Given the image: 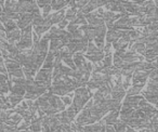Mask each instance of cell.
<instances>
[{
    "instance_id": "cell-1",
    "label": "cell",
    "mask_w": 158,
    "mask_h": 132,
    "mask_svg": "<svg viewBox=\"0 0 158 132\" xmlns=\"http://www.w3.org/2000/svg\"><path fill=\"white\" fill-rule=\"evenodd\" d=\"M151 71H134L132 74V85H139V84H145L148 78V74Z\"/></svg>"
},
{
    "instance_id": "cell-2",
    "label": "cell",
    "mask_w": 158,
    "mask_h": 132,
    "mask_svg": "<svg viewBox=\"0 0 158 132\" xmlns=\"http://www.w3.org/2000/svg\"><path fill=\"white\" fill-rule=\"evenodd\" d=\"M92 93H89V94L87 95H84V97H78V95H75L74 97V100H73V104L72 105L75 107V109L77 110V112H80V110L84 108L85 104L87 103V102L90 100V97H92Z\"/></svg>"
},
{
    "instance_id": "cell-3",
    "label": "cell",
    "mask_w": 158,
    "mask_h": 132,
    "mask_svg": "<svg viewBox=\"0 0 158 132\" xmlns=\"http://www.w3.org/2000/svg\"><path fill=\"white\" fill-rule=\"evenodd\" d=\"M35 81L51 82L52 81V69H40L35 75Z\"/></svg>"
},
{
    "instance_id": "cell-4",
    "label": "cell",
    "mask_w": 158,
    "mask_h": 132,
    "mask_svg": "<svg viewBox=\"0 0 158 132\" xmlns=\"http://www.w3.org/2000/svg\"><path fill=\"white\" fill-rule=\"evenodd\" d=\"M47 101H48V103L50 104V106H52L53 108H55L59 113L65 110V105H64L63 102L61 101V99H60L59 97H56V95L51 93V94L48 97V99H47Z\"/></svg>"
},
{
    "instance_id": "cell-5",
    "label": "cell",
    "mask_w": 158,
    "mask_h": 132,
    "mask_svg": "<svg viewBox=\"0 0 158 132\" xmlns=\"http://www.w3.org/2000/svg\"><path fill=\"white\" fill-rule=\"evenodd\" d=\"M21 38V31L20 29H14L11 31H6V40L9 44H15L19 42Z\"/></svg>"
},
{
    "instance_id": "cell-6",
    "label": "cell",
    "mask_w": 158,
    "mask_h": 132,
    "mask_svg": "<svg viewBox=\"0 0 158 132\" xmlns=\"http://www.w3.org/2000/svg\"><path fill=\"white\" fill-rule=\"evenodd\" d=\"M73 62H74L75 66H76L77 69H80V71H85V66H86V59L84 57L82 54H79V53H75L72 56ZM86 72V71H85Z\"/></svg>"
},
{
    "instance_id": "cell-7",
    "label": "cell",
    "mask_w": 158,
    "mask_h": 132,
    "mask_svg": "<svg viewBox=\"0 0 158 132\" xmlns=\"http://www.w3.org/2000/svg\"><path fill=\"white\" fill-rule=\"evenodd\" d=\"M64 15H65V10L62 9L60 11H57L56 13L54 14H49L48 18H49V21H50V24L53 25V24H59L61 21L64 20Z\"/></svg>"
},
{
    "instance_id": "cell-8",
    "label": "cell",
    "mask_w": 158,
    "mask_h": 132,
    "mask_svg": "<svg viewBox=\"0 0 158 132\" xmlns=\"http://www.w3.org/2000/svg\"><path fill=\"white\" fill-rule=\"evenodd\" d=\"M90 116V113L89 110H86V109H82V112L80 113L78 117L76 119V125L77 126H80V127H84V126H87L88 125V118Z\"/></svg>"
},
{
    "instance_id": "cell-9",
    "label": "cell",
    "mask_w": 158,
    "mask_h": 132,
    "mask_svg": "<svg viewBox=\"0 0 158 132\" xmlns=\"http://www.w3.org/2000/svg\"><path fill=\"white\" fill-rule=\"evenodd\" d=\"M119 117V112H110L108 115H106L104 117L103 121L105 123V126H114L117 122Z\"/></svg>"
},
{
    "instance_id": "cell-10",
    "label": "cell",
    "mask_w": 158,
    "mask_h": 132,
    "mask_svg": "<svg viewBox=\"0 0 158 132\" xmlns=\"http://www.w3.org/2000/svg\"><path fill=\"white\" fill-rule=\"evenodd\" d=\"M54 57L55 55L53 54L52 52L48 51L46 55V59L44 61V64H42V67L44 69H52L53 68V61H54Z\"/></svg>"
},
{
    "instance_id": "cell-11",
    "label": "cell",
    "mask_w": 158,
    "mask_h": 132,
    "mask_svg": "<svg viewBox=\"0 0 158 132\" xmlns=\"http://www.w3.org/2000/svg\"><path fill=\"white\" fill-rule=\"evenodd\" d=\"M50 52H52L54 55H57L59 51L63 48V43L61 42V40H57V39H52L50 40Z\"/></svg>"
},
{
    "instance_id": "cell-12",
    "label": "cell",
    "mask_w": 158,
    "mask_h": 132,
    "mask_svg": "<svg viewBox=\"0 0 158 132\" xmlns=\"http://www.w3.org/2000/svg\"><path fill=\"white\" fill-rule=\"evenodd\" d=\"M143 97H144L145 100H146L147 102H148L149 104H154V105H156L157 104V97H158V92H151V91H146L145 90L144 92H143Z\"/></svg>"
},
{
    "instance_id": "cell-13",
    "label": "cell",
    "mask_w": 158,
    "mask_h": 132,
    "mask_svg": "<svg viewBox=\"0 0 158 132\" xmlns=\"http://www.w3.org/2000/svg\"><path fill=\"white\" fill-rule=\"evenodd\" d=\"M145 84H139V85H133L131 86L127 91V97H134V95H139L142 91L143 87Z\"/></svg>"
},
{
    "instance_id": "cell-14",
    "label": "cell",
    "mask_w": 158,
    "mask_h": 132,
    "mask_svg": "<svg viewBox=\"0 0 158 132\" xmlns=\"http://www.w3.org/2000/svg\"><path fill=\"white\" fill-rule=\"evenodd\" d=\"M7 102L10 104V105L12 106V108H14L15 106H18L19 104L22 102V100H23V97H20V95H15V94H10V95H8L7 97Z\"/></svg>"
},
{
    "instance_id": "cell-15",
    "label": "cell",
    "mask_w": 158,
    "mask_h": 132,
    "mask_svg": "<svg viewBox=\"0 0 158 132\" xmlns=\"http://www.w3.org/2000/svg\"><path fill=\"white\" fill-rule=\"evenodd\" d=\"M3 65H5L6 69L7 71H12V69H18L20 68V64L15 61V60H11V59H6L3 60Z\"/></svg>"
},
{
    "instance_id": "cell-16",
    "label": "cell",
    "mask_w": 158,
    "mask_h": 132,
    "mask_svg": "<svg viewBox=\"0 0 158 132\" xmlns=\"http://www.w3.org/2000/svg\"><path fill=\"white\" fill-rule=\"evenodd\" d=\"M67 2L68 1H64V0H53L51 1L50 3V7H51V10H54V11H60V10L64 9V8L67 6Z\"/></svg>"
},
{
    "instance_id": "cell-17",
    "label": "cell",
    "mask_w": 158,
    "mask_h": 132,
    "mask_svg": "<svg viewBox=\"0 0 158 132\" xmlns=\"http://www.w3.org/2000/svg\"><path fill=\"white\" fill-rule=\"evenodd\" d=\"M102 53H103V51L99 50L93 42H89L88 46H87V52L85 55H98V54H102Z\"/></svg>"
},
{
    "instance_id": "cell-18",
    "label": "cell",
    "mask_w": 158,
    "mask_h": 132,
    "mask_svg": "<svg viewBox=\"0 0 158 132\" xmlns=\"http://www.w3.org/2000/svg\"><path fill=\"white\" fill-rule=\"evenodd\" d=\"M63 31H61L60 28H57V26H52L50 28V33H49V35H50V40H52V39L60 40L62 37Z\"/></svg>"
},
{
    "instance_id": "cell-19",
    "label": "cell",
    "mask_w": 158,
    "mask_h": 132,
    "mask_svg": "<svg viewBox=\"0 0 158 132\" xmlns=\"http://www.w3.org/2000/svg\"><path fill=\"white\" fill-rule=\"evenodd\" d=\"M7 51L9 52V59H11V60H14L16 55L20 53V50L16 48L15 44H9V43H8Z\"/></svg>"
},
{
    "instance_id": "cell-20",
    "label": "cell",
    "mask_w": 158,
    "mask_h": 132,
    "mask_svg": "<svg viewBox=\"0 0 158 132\" xmlns=\"http://www.w3.org/2000/svg\"><path fill=\"white\" fill-rule=\"evenodd\" d=\"M77 12H78V10L77 9H67L65 11L64 19H65L66 21H68V22H72V21H74L75 18H76Z\"/></svg>"
},
{
    "instance_id": "cell-21",
    "label": "cell",
    "mask_w": 158,
    "mask_h": 132,
    "mask_svg": "<svg viewBox=\"0 0 158 132\" xmlns=\"http://www.w3.org/2000/svg\"><path fill=\"white\" fill-rule=\"evenodd\" d=\"M44 23V19L41 14H33V20H31V26H41Z\"/></svg>"
},
{
    "instance_id": "cell-22",
    "label": "cell",
    "mask_w": 158,
    "mask_h": 132,
    "mask_svg": "<svg viewBox=\"0 0 158 132\" xmlns=\"http://www.w3.org/2000/svg\"><path fill=\"white\" fill-rule=\"evenodd\" d=\"M105 84V82H104ZM102 82H100V81H97V80H93V79H89V81L86 84V88L87 89H89V90H92V89H99L100 87L102 86Z\"/></svg>"
},
{
    "instance_id": "cell-23",
    "label": "cell",
    "mask_w": 158,
    "mask_h": 132,
    "mask_svg": "<svg viewBox=\"0 0 158 132\" xmlns=\"http://www.w3.org/2000/svg\"><path fill=\"white\" fill-rule=\"evenodd\" d=\"M61 42L63 43V46H66V44H68L69 42L73 41V37H72V34L67 33V31H64L63 34H62V37H61Z\"/></svg>"
},
{
    "instance_id": "cell-24",
    "label": "cell",
    "mask_w": 158,
    "mask_h": 132,
    "mask_svg": "<svg viewBox=\"0 0 158 132\" xmlns=\"http://www.w3.org/2000/svg\"><path fill=\"white\" fill-rule=\"evenodd\" d=\"M41 128H42V125H41V119L37 121H33L31 122L29 125V130H31L33 132H40L41 131Z\"/></svg>"
},
{
    "instance_id": "cell-25",
    "label": "cell",
    "mask_w": 158,
    "mask_h": 132,
    "mask_svg": "<svg viewBox=\"0 0 158 132\" xmlns=\"http://www.w3.org/2000/svg\"><path fill=\"white\" fill-rule=\"evenodd\" d=\"M110 97H112L113 100H116V101L120 102L126 97V91H112Z\"/></svg>"
},
{
    "instance_id": "cell-26",
    "label": "cell",
    "mask_w": 158,
    "mask_h": 132,
    "mask_svg": "<svg viewBox=\"0 0 158 132\" xmlns=\"http://www.w3.org/2000/svg\"><path fill=\"white\" fill-rule=\"evenodd\" d=\"M102 64L105 68H110L113 66V55L108 54V55H104V59L102 60Z\"/></svg>"
},
{
    "instance_id": "cell-27",
    "label": "cell",
    "mask_w": 158,
    "mask_h": 132,
    "mask_svg": "<svg viewBox=\"0 0 158 132\" xmlns=\"http://www.w3.org/2000/svg\"><path fill=\"white\" fill-rule=\"evenodd\" d=\"M146 91H151V92H158V82H157V80L149 79L148 84H147Z\"/></svg>"
},
{
    "instance_id": "cell-28",
    "label": "cell",
    "mask_w": 158,
    "mask_h": 132,
    "mask_svg": "<svg viewBox=\"0 0 158 132\" xmlns=\"http://www.w3.org/2000/svg\"><path fill=\"white\" fill-rule=\"evenodd\" d=\"M3 27H5V31H14L16 29V22L15 21H12V20H8L7 22L3 24Z\"/></svg>"
},
{
    "instance_id": "cell-29",
    "label": "cell",
    "mask_w": 158,
    "mask_h": 132,
    "mask_svg": "<svg viewBox=\"0 0 158 132\" xmlns=\"http://www.w3.org/2000/svg\"><path fill=\"white\" fill-rule=\"evenodd\" d=\"M14 77V78H24V74H23V71L21 68L18 69H12V71H9L8 73V77Z\"/></svg>"
},
{
    "instance_id": "cell-30",
    "label": "cell",
    "mask_w": 158,
    "mask_h": 132,
    "mask_svg": "<svg viewBox=\"0 0 158 132\" xmlns=\"http://www.w3.org/2000/svg\"><path fill=\"white\" fill-rule=\"evenodd\" d=\"M112 47L115 49V51H121V50H125V49L127 48L128 43H125V42L121 41V40L119 39L117 42H114V43H112Z\"/></svg>"
},
{
    "instance_id": "cell-31",
    "label": "cell",
    "mask_w": 158,
    "mask_h": 132,
    "mask_svg": "<svg viewBox=\"0 0 158 132\" xmlns=\"http://www.w3.org/2000/svg\"><path fill=\"white\" fill-rule=\"evenodd\" d=\"M91 91L89 89H87L86 87H79V88L75 89V95H78V97H84V95L89 94Z\"/></svg>"
},
{
    "instance_id": "cell-32",
    "label": "cell",
    "mask_w": 158,
    "mask_h": 132,
    "mask_svg": "<svg viewBox=\"0 0 158 132\" xmlns=\"http://www.w3.org/2000/svg\"><path fill=\"white\" fill-rule=\"evenodd\" d=\"M127 126L125 125L123 122H121L120 120H117V122L114 125V129H115V132H125L127 130Z\"/></svg>"
},
{
    "instance_id": "cell-33",
    "label": "cell",
    "mask_w": 158,
    "mask_h": 132,
    "mask_svg": "<svg viewBox=\"0 0 158 132\" xmlns=\"http://www.w3.org/2000/svg\"><path fill=\"white\" fill-rule=\"evenodd\" d=\"M86 37H87V39H88V41H89V42H91V41H93V40H94V38H95V31H94V27L89 26L88 31H86Z\"/></svg>"
},
{
    "instance_id": "cell-34",
    "label": "cell",
    "mask_w": 158,
    "mask_h": 132,
    "mask_svg": "<svg viewBox=\"0 0 158 132\" xmlns=\"http://www.w3.org/2000/svg\"><path fill=\"white\" fill-rule=\"evenodd\" d=\"M113 64H114V67L121 69V67H123V59L114 55V56H113Z\"/></svg>"
},
{
    "instance_id": "cell-35",
    "label": "cell",
    "mask_w": 158,
    "mask_h": 132,
    "mask_svg": "<svg viewBox=\"0 0 158 132\" xmlns=\"http://www.w3.org/2000/svg\"><path fill=\"white\" fill-rule=\"evenodd\" d=\"M139 109H141L143 113H153V112H157V110H156V108L154 107V106H152L149 103L145 104L144 106H142V107L139 108Z\"/></svg>"
},
{
    "instance_id": "cell-36",
    "label": "cell",
    "mask_w": 158,
    "mask_h": 132,
    "mask_svg": "<svg viewBox=\"0 0 158 132\" xmlns=\"http://www.w3.org/2000/svg\"><path fill=\"white\" fill-rule=\"evenodd\" d=\"M102 68H104L102 61L97 62V63H92V73H100Z\"/></svg>"
},
{
    "instance_id": "cell-37",
    "label": "cell",
    "mask_w": 158,
    "mask_h": 132,
    "mask_svg": "<svg viewBox=\"0 0 158 132\" xmlns=\"http://www.w3.org/2000/svg\"><path fill=\"white\" fill-rule=\"evenodd\" d=\"M9 119H10V120L13 121V122L15 123L16 126H18L19 123H20L21 121H22V117H21L19 114H16V113H13V114H12L11 116L9 117Z\"/></svg>"
},
{
    "instance_id": "cell-38",
    "label": "cell",
    "mask_w": 158,
    "mask_h": 132,
    "mask_svg": "<svg viewBox=\"0 0 158 132\" xmlns=\"http://www.w3.org/2000/svg\"><path fill=\"white\" fill-rule=\"evenodd\" d=\"M66 27H67V31H67V33H69V34H74L75 31H78V28H79V26H77V25L74 24L73 22L68 23V25Z\"/></svg>"
},
{
    "instance_id": "cell-39",
    "label": "cell",
    "mask_w": 158,
    "mask_h": 132,
    "mask_svg": "<svg viewBox=\"0 0 158 132\" xmlns=\"http://www.w3.org/2000/svg\"><path fill=\"white\" fill-rule=\"evenodd\" d=\"M90 3L94 7V9H99V8H102L103 6H105L106 1H102V0H92V1H90Z\"/></svg>"
},
{
    "instance_id": "cell-40",
    "label": "cell",
    "mask_w": 158,
    "mask_h": 132,
    "mask_svg": "<svg viewBox=\"0 0 158 132\" xmlns=\"http://www.w3.org/2000/svg\"><path fill=\"white\" fill-rule=\"evenodd\" d=\"M62 61H63L64 63L67 65V67H69L70 69H76V66H75V64H74V62H73L72 57H66V59L62 60Z\"/></svg>"
},
{
    "instance_id": "cell-41",
    "label": "cell",
    "mask_w": 158,
    "mask_h": 132,
    "mask_svg": "<svg viewBox=\"0 0 158 132\" xmlns=\"http://www.w3.org/2000/svg\"><path fill=\"white\" fill-rule=\"evenodd\" d=\"M36 3H37L38 8H44L46 6H50L51 1L50 0H37Z\"/></svg>"
},
{
    "instance_id": "cell-42",
    "label": "cell",
    "mask_w": 158,
    "mask_h": 132,
    "mask_svg": "<svg viewBox=\"0 0 158 132\" xmlns=\"http://www.w3.org/2000/svg\"><path fill=\"white\" fill-rule=\"evenodd\" d=\"M59 54V53H57ZM62 65V60L59 55H55L54 61H53V68H59L60 66Z\"/></svg>"
},
{
    "instance_id": "cell-43",
    "label": "cell",
    "mask_w": 158,
    "mask_h": 132,
    "mask_svg": "<svg viewBox=\"0 0 158 132\" xmlns=\"http://www.w3.org/2000/svg\"><path fill=\"white\" fill-rule=\"evenodd\" d=\"M61 101L63 102L64 105H72V95H64L61 99Z\"/></svg>"
},
{
    "instance_id": "cell-44",
    "label": "cell",
    "mask_w": 158,
    "mask_h": 132,
    "mask_svg": "<svg viewBox=\"0 0 158 132\" xmlns=\"http://www.w3.org/2000/svg\"><path fill=\"white\" fill-rule=\"evenodd\" d=\"M24 97L25 100H31V101H33V100H37L38 97V95H36L35 93H28V92H25V94H24Z\"/></svg>"
},
{
    "instance_id": "cell-45",
    "label": "cell",
    "mask_w": 158,
    "mask_h": 132,
    "mask_svg": "<svg viewBox=\"0 0 158 132\" xmlns=\"http://www.w3.org/2000/svg\"><path fill=\"white\" fill-rule=\"evenodd\" d=\"M112 44L110 43H107L106 42V44H104V48H103V53L104 55H108V54H112Z\"/></svg>"
},
{
    "instance_id": "cell-46",
    "label": "cell",
    "mask_w": 158,
    "mask_h": 132,
    "mask_svg": "<svg viewBox=\"0 0 158 132\" xmlns=\"http://www.w3.org/2000/svg\"><path fill=\"white\" fill-rule=\"evenodd\" d=\"M28 127H29V123L25 122V121H21V122L19 123V126H16V129L20 130V131H22V130L28 129Z\"/></svg>"
},
{
    "instance_id": "cell-47",
    "label": "cell",
    "mask_w": 158,
    "mask_h": 132,
    "mask_svg": "<svg viewBox=\"0 0 158 132\" xmlns=\"http://www.w3.org/2000/svg\"><path fill=\"white\" fill-rule=\"evenodd\" d=\"M88 2H89V1H87V0H80V1H77V2H76V9L81 10ZM79 10H78V11H79Z\"/></svg>"
},
{
    "instance_id": "cell-48",
    "label": "cell",
    "mask_w": 158,
    "mask_h": 132,
    "mask_svg": "<svg viewBox=\"0 0 158 132\" xmlns=\"http://www.w3.org/2000/svg\"><path fill=\"white\" fill-rule=\"evenodd\" d=\"M50 11H51V7L50 6H46L44 8H42V18L44 19H46L47 16L49 15V13H50Z\"/></svg>"
},
{
    "instance_id": "cell-49",
    "label": "cell",
    "mask_w": 158,
    "mask_h": 132,
    "mask_svg": "<svg viewBox=\"0 0 158 132\" xmlns=\"http://www.w3.org/2000/svg\"><path fill=\"white\" fill-rule=\"evenodd\" d=\"M148 77L152 80H157V69H152L148 74Z\"/></svg>"
},
{
    "instance_id": "cell-50",
    "label": "cell",
    "mask_w": 158,
    "mask_h": 132,
    "mask_svg": "<svg viewBox=\"0 0 158 132\" xmlns=\"http://www.w3.org/2000/svg\"><path fill=\"white\" fill-rule=\"evenodd\" d=\"M68 23H69V22H68V21H66L65 19H64L63 21H61V22L59 23V26H57V28H60L61 31H64V28L67 26Z\"/></svg>"
},
{
    "instance_id": "cell-51",
    "label": "cell",
    "mask_w": 158,
    "mask_h": 132,
    "mask_svg": "<svg viewBox=\"0 0 158 132\" xmlns=\"http://www.w3.org/2000/svg\"><path fill=\"white\" fill-rule=\"evenodd\" d=\"M105 132H115L114 126H105Z\"/></svg>"
},
{
    "instance_id": "cell-52",
    "label": "cell",
    "mask_w": 158,
    "mask_h": 132,
    "mask_svg": "<svg viewBox=\"0 0 158 132\" xmlns=\"http://www.w3.org/2000/svg\"><path fill=\"white\" fill-rule=\"evenodd\" d=\"M0 38L1 39H6V31H0Z\"/></svg>"
},
{
    "instance_id": "cell-53",
    "label": "cell",
    "mask_w": 158,
    "mask_h": 132,
    "mask_svg": "<svg viewBox=\"0 0 158 132\" xmlns=\"http://www.w3.org/2000/svg\"><path fill=\"white\" fill-rule=\"evenodd\" d=\"M125 132H138V131H136V130H134L133 128H129V127H128L127 130H126Z\"/></svg>"
},
{
    "instance_id": "cell-54",
    "label": "cell",
    "mask_w": 158,
    "mask_h": 132,
    "mask_svg": "<svg viewBox=\"0 0 158 132\" xmlns=\"http://www.w3.org/2000/svg\"><path fill=\"white\" fill-rule=\"evenodd\" d=\"M54 132H63V131H62L61 127H60V128H57V129H56V130H55V131H54Z\"/></svg>"
},
{
    "instance_id": "cell-55",
    "label": "cell",
    "mask_w": 158,
    "mask_h": 132,
    "mask_svg": "<svg viewBox=\"0 0 158 132\" xmlns=\"http://www.w3.org/2000/svg\"><path fill=\"white\" fill-rule=\"evenodd\" d=\"M0 64H3V57L0 56Z\"/></svg>"
},
{
    "instance_id": "cell-56",
    "label": "cell",
    "mask_w": 158,
    "mask_h": 132,
    "mask_svg": "<svg viewBox=\"0 0 158 132\" xmlns=\"http://www.w3.org/2000/svg\"><path fill=\"white\" fill-rule=\"evenodd\" d=\"M24 132H33L31 130H29V129H26V130H24Z\"/></svg>"
},
{
    "instance_id": "cell-57",
    "label": "cell",
    "mask_w": 158,
    "mask_h": 132,
    "mask_svg": "<svg viewBox=\"0 0 158 132\" xmlns=\"http://www.w3.org/2000/svg\"><path fill=\"white\" fill-rule=\"evenodd\" d=\"M11 132H22V131H20V130L15 129V130H13V131H11Z\"/></svg>"
},
{
    "instance_id": "cell-58",
    "label": "cell",
    "mask_w": 158,
    "mask_h": 132,
    "mask_svg": "<svg viewBox=\"0 0 158 132\" xmlns=\"http://www.w3.org/2000/svg\"><path fill=\"white\" fill-rule=\"evenodd\" d=\"M77 132H84V128H82L81 130H78V131H77Z\"/></svg>"
}]
</instances>
